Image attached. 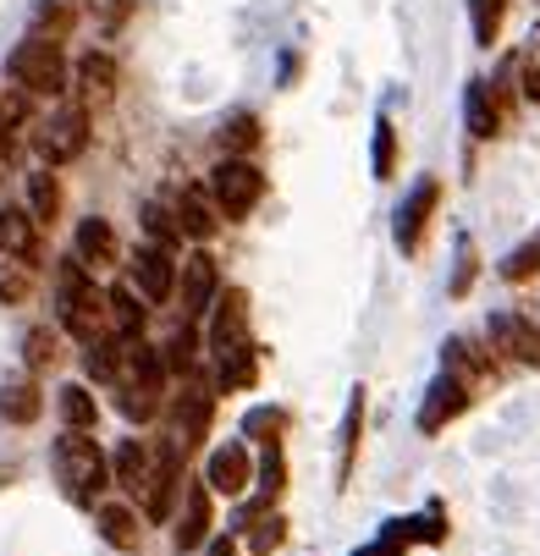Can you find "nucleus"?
I'll use <instances>...</instances> for the list:
<instances>
[{"label": "nucleus", "mask_w": 540, "mask_h": 556, "mask_svg": "<svg viewBox=\"0 0 540 556\" xmlns=\"http://www.w3.org/2000/svg\"><path fill=\"white\" fill-rule=\"evenodd\" d=\"M61 326L84 342V348L111 337V303H105V292H95V281L84 276V260H72V265L61 270Z\"/></svg>", "instance_id": "obj_1"}, {"label": "nucleus", "mask_w": 540, "mask_h": 556, "mask_svg": "<svg viewBox=\"0 0 540 556\" xmlns=\"http://www.w3.org/2000/svg\"><path fill=\"white\" fill-rule=\"evenodd\" d=\"M55 473H61V485H66V496H72L77 507H95V496H100L105 480H111V463H105V452H100L84 430H66V435L55 441Z\"/></svg>", "instance_id": "obj_2"}, {"label": "nucleus", "mask_w": 540, "mask_h": 556, "mask_svg": "<svg viewBox=\"0 0 540 556\" xmlns=\"http://www.w3.org/2000/svg\"><path fill=\"white\" fill-rule=\"evenodd\" d=\"M7 72L23 94H61L66 89V55L50 34H28L12 55H7Z\"/></svg>", "instance_id": "obj_3"}, {"label": "nucleus", "mask_w": 540, "mask_h": 556, "mask_svg": "<svg viewBox=\"0 0 540 556\" xmlns=\"http://www.w3.org/2000/svg\"><path fill=\"white\" fill-rule=\"evenodd\" d=\"M210 199H215V210H221L226 220H243V215L265 199L260 166H249V161H221V166L210 172Z\"/></svg>", "instance_id": "obj_4"}, {"label": "nucleus", "mask_w": 540, "mask_h": 556, "mask_svg": "<svg viewBox=\"0 0 540 556\" xmlns=\"http://www.w3.org/2000/svg\"><path fill=\"white\" fill-rule=\"evenodd\" d=\"M34 149L45 154V166H66V161H77V154L89 149V111H84V105L55 111V116L39 127Z\"/></svg>", "instance_id": "obj_5"}, {"label": "nucleus", "mask_w": 540, "mask_h": 556, "mask_svg": "<svg viewBox=\"0 0 540 556\" xmlns=\"http://www.w3.org/2000/svg\"><path fill=\"white\" fill-rule=\"evenodd\" d=\"M249 480H254L249 446L226 441V446H215V452H210V463H204V485H210V496H243V491H249Z\"/></svg>", "instance_id": "obj_6"}, {"label": "nucleus", "mask_w": 540, "mask_h": 556, "mask_svg": "<svg viewBox=\"0 0 540 556\" xmlns=\"http://www.w3.org/2000/svg\"><path fill=\"white\" fill-rule=\"evenodd\" d=\"M210 414H215V396H210V386L188 369V375H183V403H177V441H183V452H193V446L204 441Z\"/></svg>", "instance_id": "obj_7"}, {"label": "nucleus", "mask_w": 540, "mask_h": 556, "mask_svg": "<svg viewBox=\"0 0 540 556\" xmlns=\"http://www.w3.org/2000/svg\"><path fill=\"white\" fill-rule=\"evenodd\" d=\"M177 457H183V441H161V446H154L149 485H143V513H149V518H166V513H172V496H177Z\"/></svg>", "instance_id": "obj_8"}, {"label": "nucleus", "mask_w": 540, "mask_h": 556, "mask_svg": "<svg viewBox=\"0 0 540 556\" xmlns=\"http://www.w3.org/2000/svg\"><path fill=\"white\" fill-rule=\"evenodd\" d=\"M491 348L518 358V364H540V326L524 320V314H491V326H486Z\"/></svg>", "instance_id": "obj_9"}, {"label": "nucleus", "mask_w": 540, "mask_h": 556, "mask_svg": "<svg viewBox=\"0 0 540 556\" xmlns=\"http://www.w3.org/2000/svg\"><path fill=\"white\" fill-rule=\"evenodd\" d=\"M231 348H249V292L231 287L215 303V326H210V353H231Z\"/></svg>", "instance_id": "obj_10"}, {"label": "nucleus", "mask_w": 540, "mask_h": 556, "mask_svg": "<svg viewBox=\"0 0 540 556\" xmlns=\"http://www.w3.org/2000/svg\"><path fill=\"white\" fill-rule=\"evenodd\" d=\"M116 61L105 55V50H95V55H84L77 61V105L84 111H105L111 100H116Z\"/></svg>", "instance_id": "obj_11"}, {"label": "nucleus", "mask_w": 540, "mask_h": 556, "mask_svg": "<svg viewBox=\"0 0 540 556\" xmlns=\"http://www.w3.org/2000/svg\"><path fill=\"white\" fill-rule=\"evenodd\" d=\"M215 292H221L215 260H210L204 249H199V254H188V260H183V320H199V314H210Z\"/></svg>", "instance_id": "obj_12"}, {"label": "nucleus", "mask_w": 540, "mask_h": 556, "mask_svg": "<svg viewBox=\"0 0 540 556\" xmlns=\"http://www.w3.org/2000/svg\"><path fill=\"white\" fill-rule=\"evenodd\" d=\"M436 204H441V182H436V177H425V182L409 193V204L398 210V243H403V254H414V249L425 243V226H430Z\"/></svg>", "instance_id": "obj_13"}, {"label": "nucleus", "mask_w": 540, "mask_h": 556, "mask_svg": "<svg viewBox=\"0 0 540 556\" xmlns=\"http://www.w3.org/2000/svg\"><path fill=\"white\" fill-rule=\"evenodd\" d=\"M463 408H469V386H463L457 375H441L430 391H425V408H419V430L436 435L441 425H452Z\"/></svg>", "instance_id": "obj_14"}, {"label": "nucleus", "mask_w": 540, "mask_h": 556, "mask_svg": "<svg viewBox=\"0 0 540 556\" xmlns=\"http://www.w3.org/2000/svg\"><path fill=\"white\" fill-rule=\"evenodd\" d=\"M133 287H138L149 303H166V298H172V287H177V265H172V254H166L161 243L138 249V260H133Z\"/></svg>", "instance_id": "obj_15"}, {"label": "nucleus", "mask_w": 540, "mask_h": 556, "mask_svg": "<svg viewBox=\"0 0 540 556\" xmlns=\"http://www.w3.org/2000/svg\"><path fill=\"white\" fill-rule=\"evenodd\" d=\"M0 254L23 260V265L39 260V215L34 210H17V204L0 210Z\"/></svg>", "instance_id": "obj_16"}, {"label": "nucleus", "mask_w": 540, "mask_h": 556, "mask_svg": "<svg viewBox=\"0 0 540 556\" xmlns=\"http://www.w3.org/2000/svg\"><path fill=\"white\" fill-rule=\"evenodd\" d=\"M215 529V513H210V485H188L183 491V518H177V551H199Z\"/></svg>", "instance_id": "obj_17"}, {"label": "nucleus", "mask_w": 540, "mask_h": 556, "mask_svg": "<svg viewBox=\"0 0 540 556\" xmlns=\"http://www.w3.org/2000/svg\"><path fill=\"white\" fill-rule=\"evenodd\" d=\"M177 226H183V237H193V243H210V237H215V226H221V210H215V199H204L199 188H188V193L177 199Z\"/></svg>", "instance_id": "obj_18"}, {"label": "nucleus", "mask_w": 540, "mask_h": 556, "mask_svg": "<svg viewBox=\"0 0 540 556\" xmlns=\"http://www.w3.org/2000/svg\"><path fill=\"white\" fill-rule=\"evenodd\" d=\"M149 463H154V452L143 446V441H122L116 446V485L127 491V496H143V485H149Z\"/></svg>", "instance_id": "obj_19"}, {"label": "nucleus", "mask_w": 540, "mask_h": 556, "mask_svg": "<svg viewBox=\"0 0 540 556\" xmlns=\"http://www.w3.org/2000/svg\"><path fill=\"white\" fill-rule=\"evenodd\" d=\"M77 260H84V265H116V231H111V220L89 215L84 226H77Z\"/></svg>", "instance_id": "obj_20"}, {"label": "nucleus", "mask_w": 540, "mask_h": 556, "mask_svg": "<svg viewBox=\"0 0 540 556\" xmlns=\"http://www.w3.org/2000/svg\"><path fill=\"white\" fill-rule=\"evenodd\" d=\"M39 386L34 380H0V414H7L12 425H34L39 419Z\"/></svg>", "instance_id": "obj_21"}, {"label": "nucleus", "mask_w": 540, "mask_h": 556, "mask_svg": "<svg viewBox=\"0 0 540 556\" xmlns=\"http://www.w3.org/2000/svg\"><path fill=\"white\" fill-rule=\"evenodd\" d=\"M100 534H105V545H116V551H138V513L133 507H122V502H105L100 507Z\"/></svg>", "instance_id": "obj_22"}, {"label": "nucleus", "mask_w": 540, "mask_h": 556, "mask_svg": "<svg viewBox=\"0 0 540 556\" xmlns=\"http://www.w3.org/2000/svg\"><path fill=\"white\" fill-rule=\"evenodd\" d=\"M105 303H111V331L116 337H143V308H138V287L133 281L127 287H111Z\"/></svg>", "instance_id": "obj_23"}, {"label": "nucleus", "mask_w": 540, "mask_h": 556, "mask_svg": "<svg viewBox=\"0 0 540 556\" xmlns=\"http://www.w3.org/2000/svg\"><path fill=\"white\" fill-rule=\"evenodd\" d=\"M61 419H66V430H95V419H100L95 391L89 386H61Z\"/></svg>", "instance_id": "obj_24"}, {"label": "nucleus", "mask_w": 540, "mask_h": 556, "mask_svg": "<svg viewBox=\"0 0 540 556\" xmlns=\"http://www.w3.org/2000/svg\"><path fill=\"white\" fill-rule=\"evenodd\" d=\"M221 358V391H238V386H254V342L249 348H231V353H215Z\"/></svg>", "instance_id": "obj_25"}, {"label": "nucleus", "mask_w": 540, "mask_h": 556, "mask_svg": "<svg viewBox=\"0 0 540 556\" xmlns=\"http://www.w3.org/2000/svg\"><path fill=\"white\" fill-rule=\"evenodd\" d=\"M221 149H226V154H254V149H260V122H254L249 111H238V116L221 127Z\"/></svg>", "instance_id": "obj_26"}, {"label": "nucleus", "mask_w": 540, "mask_h": 556, "mask_svg": "<svg viewBox=\"0 0 540 556\" xmlns=\"http://www.w3.org/2000/svg\"><path fill=\"white\" fill-rule=\"evenodd\" d=\"M72 23H77V0H39V12H34L39 34L61 39V34H72Z\"/></svg>", "instance_id": "obj_27"}, {"label": "nucleus", "mask_w": 540, "mask_h": 556, "mask_svg": "<svg viewBox=\"0 0 540 556\" xmlns=\"http://www.w3.org/2000/svg\"><path fill=\"white\" fill-rule=\"evenodd\" d=\"M28 210L39 215V226L55 220V210H61V182H55L50 172H34V177H28Z\"/></svg>", "instance_id": "obj_28"}, {"label": "nucleus", "mask_w": 540, "mask_h": 556, "mask_svg": "<svg viewBox=\"0 0 540 556\" xmlns=\"http://www.w3.org/2000/svg\"><path fill=\"white\" fill-rule=\"evenodd\" d=\"M447 364H452V375H457L463 386H469V391L491 375V364H486V358H475V348H469V342H447Z\"/></svg>", "instance_id": "obj_29"}, {"label": "nucleus", "mask_w": 540, "mask_h": 556, "mask_svg": "<svg viewBox=\"0 0 540 556\" xmlns=\"http://www.w3.org/2000/svg\"><path fill=\"white\" fill-rule=\"evenodd\" d=\"M502 17H507V0H469V23H475V39L480 45H497Z\"/></svg>", "instance_id": "obj_30"}, {"label": "nucleus", "mask_w": 540, "mask_h": 556, "mask_svg": "<svg viewBox=\"0 0 540 556\" xmlns=\"http://www.w3.org/2000/svg\"><path fill=\"white\" fill-rule=\"evenodd\" d=\"M469 132H475V138H491V132H497V100H491V84H469Z\"/></svg>", "instance_id": "obj_31"}, {"label": "nucleus", "mask_w": 540, "mask_h": 556, "mask_svg": "<svg viewBox=\"0 0 540 556\" xmlns=\"http://www.w3.org/2000/svg\"><path fill=\"white\" fill-rule=\"evenodd\" d=\"M529 276H540V231L502 260V281H529Z\"/></svg>", "instance_id": "obj_32"}, {"label": "nucleus", "mask_w": 540, "mask_h": 556, "mask_svg": "<svg viewBox=\"0 0 540 556\" xmlns=\"http://www.w3.org/2000/svg\"><path fill=\"white\" fill-rule=\"evenodd\" d=\"M143 226H149V237H154L161 249L183 237V226H177V210H166V204H143Z\"/></svg>", "instance_id": "obj_33"}, {"label": "nucleus", "mask_w": 540, "mask_h": 556, "mask_svg": "<svg viewBox=\"0 0 540 556\" xmlns=\"http://www.w3.org/2000/svg\"><path fill=\"white\" fill-rule=\"evenodd\" d=\"M193 353H199V342H193V320H183V331L166 342V369H172V375H188V369H193Z\"/></svg>", "instance_id": "obj_34"}, {"label": "nucleus", "mask_w": 540, "mask_h": 556, "mask_svg": "<svg viewBox=\"0 0 540 556\" xmlns=\"http://www.w3.org/2000/svg\"><path fill=\"white\" fill-rule=\"evenodd\" d=\"M28 287H34V276H28L23 260H7V265H0V303H23Z\"/></svg>", "instance_id": "obj_35"}, {"label": "nucleus", "mask_w": 540, "mask_h": 556, "mask_svg": "<svg viewBox=\"0 0 540 556\" xmlns=\"http://www.w3.org/2000/svg\"><path fill=\"white\" fill-rule=\"evenodd\" d=\"M398 172V132L392 122H380L375 127V177H392Z\"/></svg>", "instance_id": "obj_36"}, {"label": "nucleus", "mask_w": 540, "mask_h": 556, "mask_svg": "<svg viewBox=\"0 0 540 556\" xmlns=\"http://www.w3.org/2000/svg\"><path fill=\"white\" fill-rule=\"evenodd\" d=\"M23 353H28V369H45V364H55V337L39 326V331H28Z\"/></svg>", "instance_id": "obj_37"}, {"label": "nucleus", "mask_w": 540, "mask_h": 556, "mask_svg": "<svg viewBox=\"0 0 540 556\" xmlns=\"http://www.w3.org/2000/svg\"><path fill=\"white\" fill-rule=\"evenodd\" d=\"M403 545H409V523H392V529H386L369 551H359V556H403Z\"/></svg>", "instance_id": "obj_38"}, {"label": "nucleus", "mask_w": 540, "mask_h": 556, "mask_svg": "<svg viewBox=\"0 0 540 556\" xmlns=\"http://www.w3.org/2000/svg\"><path fill=\"white\" fill-rule=\"evenodd\" d=\"M95 17H100V28H122L133 17V0H95Z\"/></svg>", "instance_id": "obj_39"}, {"label": "nucleus", "mask_w": 540, "mask_h": 556, "mask_svg": "<svg viewBox=\"0 0 540 556\" xmlns=\"http://www.w3.org/2000/svg\"><path fill=\"white\" fill-rule=\"evenodd\" d=\"M281 534H287V523H281V518H271V523H260V529H254V540H249V545H254L260 556H271V551L281 545Z\"/></svg>", "instance_id": "obj_40"}, {"label": "nucleus", "mask_w": 540, "mask_h": 556, "mask_svg": "<svg viewBox=\"0 0 540 556\" xmlns=\"http://www.w3.org/2000/svg\"><path fill=\"white\" fill-rule=\"evenodd\" d=\"M524 100L540 105V61H524Z\"/></svg>", "instance_id": "obj_41"}, {"label": "nucleus", "mask_w": 540, "mask_h": 556, "mask_svg": "<svg viewBox=\"0 0 540 556\" xmlns=\"http://www.w3.org/2000/svg\"><path fill=\"white\" fill-rule=\"evenodd\" d=\"M210 556H238V545H231V540H215V545H210Z\"/></svg>", "instance_id": "obj_42"}]
</instances>
